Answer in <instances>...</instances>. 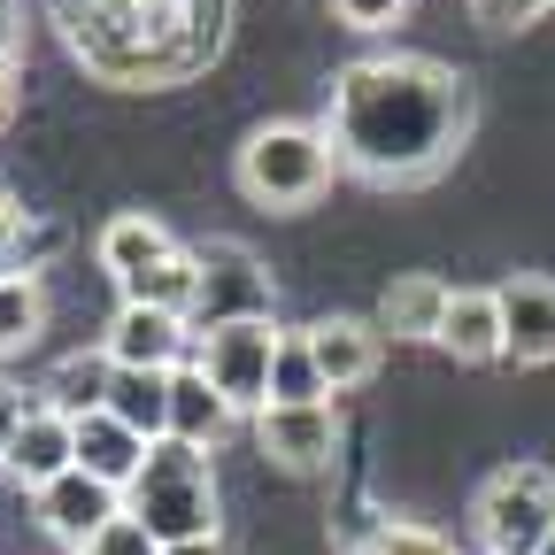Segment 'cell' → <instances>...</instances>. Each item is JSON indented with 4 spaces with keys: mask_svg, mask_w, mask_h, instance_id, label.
I'll list each match as a JSON object with an SVG mask.
<instances>
[{
    "mask_svg": "<svg viewBox=\"0 0 555 555\" xmlns=\"http://www.w3.org/2000/svg\"><path fill=\"white\" fill-rule=\"evenodd\" d=\"M170 255H178V240L147 217V208H124V217L101 224V270L116 278V286L139 278V270H155V262H170Z\"/></svg>",
    "mask_w": 555,
    "mask_h": 555,
    "instance_id": "9a60e30c",
    "label": "cell"
},
{
    "mask_svg": "<svg viewBox=\"0 0 555 555\" xmlns=\"http://www.w3.org/2000/svg\"><path fill=\"white\" fill-rule=\"evenodd\" d=\"M47 324V294H39V278L31 270H9L0 278V356H16V347H31Z\"/></svg>",
    "mask_w": 555,
    "mask_h": 555,
    "instance_id": "7402d4cb",
    "label": "cell"
},
{
    "mask_svg": "<svg viewBox=\"0 0 555 555\" xmlns=\"http://www.w3.org/2000/svg\"><path fill=\"white\" fill-rule=\"evenodd\" d=\"M309 356H317L324 386L347 393V386H363V378L378 371V324H363V317H324V324H309Z\"/></svg>",
    "mask_w": 555,
    "mask_h": 555,
    "instance_id": "4fadbf2b",
    "label": "cell"
},
{
    "mask_svg": "<svg viewBox=\"0 0 555 555\" xmlns=\"http://www.w3.org/2000/svg\"><path fill=\"white\" fill-rule=\"evenodd\" d=\"M16 240H24V224H16V208L0 201V278H9V262H16Z\"/></svg>",
    "mask_w": 555,
    "mask_h": 555,
    "instance_id": "83f0119b",
    "label": "cell"
},
{
    "mask_svg": "<svg viewBox=\"0 0 555 555\" xmlns=\"http://www.w3.org/2000/svg\"><path fill=\"white\" fill-rule=\"evenodd\" d=\"M547 555H555V540H547Z\"/></svg>",
    "mask_w": 555,
    "mask_h": 555,
    "instance_id": "4dcf8cb0",
    "label": "cell"
},
{
    "mask_svg": "<svg viewBox=\"0 0 555 555\" xmlns=\"http://www.w3.org/2000/svg\"><path fill=\"white\" fill-rule=\"evenodd\" d=\"M101 347H108L116 371H178L185 347H193V324L170 317V309H131V301H124Z\"/></svg>",
    "mask_w": 555,
    "mask_h": 555,
    "instance_id": "ba28073f",
    "label": "cell"
},
{
    "mask_svg": "<svg viewBox=\"0 0 555 555\" xmlns=\"http://www.w3.org/2000/svg\"><path fill=\"white\" fill-rule=\"evenodd\" d=\"M0 470H16L31 494H39V486H54L62 470H78V425H69L62 409L39 401V409L24 416V433H16V448H9V463H0Z\"/></svg>",
    "mask_w": 555,
    "mask_h": 555,
    "instance_id": "8fae6325",
    "label": "cell"
},
{
    "mask_svg": "<svg viewBox=\"0 0 555 555\" xmlns=\"http://www.w3.org/2000/svg\"><path fill=\"white\" fill-rule=\"evenodd\" d=\"M78 470L101 478V486H116V494H131V478L147 470V440H139L124 416L93 409V416H78Z\"/></svg>",
    "mask_w": 555,
    "mask_h": 555,
    "instance_id": "7c38bea8",
    "label": "cell"
},
{
    "mask_svg": "<svg viewBox=\"0 0 555 555\" xmlns=\"http://www.w3.org/2000/svg\"><path fill=\"white\" fill-rule=\"evenodd\" d=\"M124 509L147 525L163 547L178 540H217V478H208V448H185V440H155L147 448V470L131 478Z\"/></svg>",
    "mask_w": 555,
    "mask_h": 555,
    "instance_id": "7a4b0ae2",
    "label": "cell"
},
{
    "mask_svg": "<svg viewBox=\"0 0 555 555\" xmlns=\"http://www.w3.org/2000/svg\"><path fill=\"white\" fill-rule=\"evenodd\" d=\"M86 555H163V540H155L147 525H139V517L124 509V517H116V525H108V532H101Z\"/></svg>",
    "mask_w": 555,
    "mask_h": 555,
    "instance_id": "cb8c5ba5",
    "label": "cell"
},
{
    "mask_svg": "<svg viewBox=\"0 0 555 555\" xmlns=\"http://www.w3.org/2000/svg\"><path fill=\"white\" fill-rule=\"evenodd\" d=\"M332 131H309V124H262L247 147H240V185L262 201V208H301L332 185Z\"/></svg>",
    "mask_w": 555,
    "mask_h": 555,
    "instance_id": "3957f363",
    "label": "cell"
},
{
    "mask_svg": "<svg viewBox=\"0 0 555 555\" xmlns=\"http://www.w3.org/2000/svg\"><path fill=\"white\" fill-rule=\"evenodd\" d=\"M108 416H124V425L139 440H170V371H116L108 386Z\"/></svg>",
    "mask_w": 555,
    "mask_h": 555,
    "instance_id": "ac0fdd59",
    "label": "cell"
},
{
    "mask_svg": "<svg viewBox=\"0 0 555 555\" xmlns=\"http://www.w3.org/2000/svg\"><path fill=\"white\" fill-rule=\"evenodd\" d=\"M232 401L201 378V363H178L170 371V440H185V448H217L224 433H232Z\"/></svg>",
    "mask_w": 555,
    "mask_h": 555,
    "instance_id": "5bb4252c",
    "label": "cell"
},
{
    "mask_svg": "<svg viewBox=\"0 0 555 555\" xmlns=\"http://www.w3.org/2000/svg\"><path fill=\"white\" fill-rule=\"evenodd\" d=\"M108 386H116V363H108V347H101V356H69V363L54 371V386H47V409H62L69 425H78V416L108 409Z\"/></svg>",
    "mask_w": 555,
    "mask_h": 555,
    "instance_id": "d6986e66",
    "label": "cell"
},
{
    "mask_svg": "<svg viewBox=\"0 0 555 555\" xmlns=\"http://www.w3.org/2000/svg\"><path fill=\"white\" fill-rule=\"evenodd\" d=\"M255 440H262V455L278 463V470H317V463H332V440H339V425H332V401H309V409H262L255 416Z\"/></svg>",
    "mask_w": 555,
    "mask_h": 555,
    "instance_id": "9c48e42d",
    "label": "cell"
},
{
    "mask_svg": "<svg viewBox=\"0 0 555 555\" xmlns=\"http://www.w3.org/2000/svg\"><path fill=\"white\" fill-rule=\"evenodd\" d=\"M332 386H324V371H317V356H309V332H286L278 339V363H270V401L278 409H309V401H324Z\"/></svg>",
    "mask_w": 555,
    "mask_h": 555,
    "instance_id": "44dd1931",
    "label": "cell"
},
{
    "mask_svg": "<svg viewBox=\"0 0 555 555\" xmlns=\"http://www.w3.org/2000/svg\"><path fill=\"white\" fill-rule=\"evenodd\" d=\"M0 69H9V0H0Z\"/></svg>",
    "mask_w": 555,
    "mask_h": 555,
    "instance_id": "f546056e",
    "label": "cell"
},
{
    "mask_svg": "<svg viewBox=\"0 0 555 555\" xmlns=\"http://www.w3.org/2000/svg\"><path fill=\"white\" fill-rule=\"evenodd\" d=\"M356 555H455V547L440 532H416V525H378V532H363Z\"/></svg>",
    "mask_w": 555,
    "mask_h": 555,
    "instance_id": "603a6c76",
    "label": "cell"
},
{
    "mask_svg": "<svg viewBox=\"0 0 555 555\" xmlns=\"http://www.w3.org/2000/svg\"><path fill=\"white\" fill-rule=\"evenodd\" d=\"M339 9V24H356V31H378V24H393L409 0H332Z\"/></svg>",
    "mask_w": 555,
    "mask_h": 555,
    "instance_id": "484cf974",
    "label": "cell"
},
{
    "mask_svg": "<svg viewBox=\"0 0 555 555\" xmlns=\"http://www.w3.org/2000/svg\"><path fill=\"white\" fill-rule=\"evenodd\" d=\"M448 301H455V286H440V278H393L386 301H378V332H393V339H440Z\"/></svg>",
    "mask_w": 555,
    "mask_h": 555,
    "instance_id": "e0dca14e",
    "label": "cell"
},
{
    "mask_svg": "<svg viewBox=\"0 0 555 555\" xmlns=\"http://www.w3.org/2000/svg\"><path fill=\"white\" fill-rule=\"evenodd\" d=\"M478 540L486 555H547L555 540V478L540 463H509L478 486Z\"/></svg>",
    "mask_w": 555,
    "mask_h": 555,
    "instance_id": "277c9868",
    "label": "cell"
},
{
    "mask_svg": "<svg viewBox=\"0 0 555 555\" xmlns=\"http://www.w3.org/2000/svg\"><path fill=\"white\" fill-rule=\"evenodd\" d=\"M470 131V93L455 69L425 54H371L347 62L332 86V155L378 185L433 178Z\"/></svg>",
    "mask_w": 555,
    "mask_h": 555,
    "instance_id": "6da1fadb",
    "label": "cell"
},
{
    "mask_svg": "<svg viewBox=\"0 0 555 555\" xmlns=\"http://www.w3.org/2000/svg\"><path fill=\"white\" fill-rule=\"evenodd\" d=\"M278 339H286V332H278L270 317H255V324H224V332H208L201 339V378L208 386H217L232 409H270V363H278Z\"/></svg>",
    "mask_w": 555,
    "mask_h": 555,
    "instance_id": "8992f818",
    "label": "cell"
},
{
    "mask_svg": "<svg viewBox=\"0 0 555 555\" xmlns=\"http://www.w3.org/2000/svg\"><path fill=\"white\" fill-rule=\"evenodd\" d=\"M193 286H201V262H193V255H170V262H155V270L124 278V301H131V309H170V317H185V309H193Z\"/></svg>",
    "mask_w": 555,
    "mask_h": 555,
    "instance_id": "ffe728a7",
    "label": "cell"
},
{
    "mask_svg": "<svg viewBox=\"0 0 555 555\" xmlns=\"http://www.w3.org/2000/svg\"><path fill=\"white\" fill-rule=\"evenodd\" d=\"M494 294H502L509 363H555V278H509Z\"/></svg>",
    "mask_w": 555,
    "mask_h": 555,
    "instance_id": "30bf717a",
    "label": "cell"
},
{
    "mask_svg": "<svg viewBox=\"0 0 555 555\" xmlns=\"http://www.w3.org/2000/svg\"><path fill=\"white\" fill-rule=\"evenodd\" d=\"M39 401H24V386H9L0 378V463H9V448H16V433H24V416H31Z\"/></svg>",
    "mask_w": 555,
    "mask_h": 555,
    "instance_id": "d4e9b609",
    "label": "cell"
},
{
    "mask_svg": "<svg viewBox=\"0 0 555 555\" xmlns=\"http://www.w3.org/2000/svg\"><path fill=\"white\" fill-rule=\"evenodd\" d=\"M440 347L455 363H502L509 339H502V294H455L448 301V324H440Z\"/></svg>",
    "mask_w": 555,
    "mask_h": 555,
    "instance_id": "2e32d148",
    "label": "cell"
},
{
    "mask_svg": "<svg viewBox=\"0 0 555 555\" xmlns=\"http://www.w3.org/2000/svg\"><path fill=\"white\" fill-rule=\"evenodd\" d=\"M193 262H201V286H193V309H185L193 339L224 332V324H255V317L270 309V278H262V262H255L247 247L217 240V247H201Z\"/></svg>",
    "mask_w": 555,
    "mask_h": 555,
    "instance_id": "5b68a950",
    "label": "cell"
},
{
    "mask_svg": "<svg viewBox=\"0 0 555 555\" xmlns=\"http://www.w3.org/2000/svg\"><path fill=\"white\" fill-rule=\"evenodd\" d=\"M163 555H224V540H178V547H163Z\"/></svg>",
    "mask_w": 555,
    "mask_h": 555,
    "instance_id": "f1b7e54d",
    "label": "cell"
},
{
    "mask_svg": "<svg viewBox=\"0 0 555 555\" xmlns=\"http://www.w3.org/2000/svg\"><path fill=\"white\" fill-rule=\"evenodd\" d=\"M124 517V494L116 486H101V478H86V470H62L54 486H39V525L62 540V547H93L108 525Z\"/></svg>",
    "mask_w": 555,
    "mask_h": 555,
    "instance_id": "52a82bcc",
    "label": "cell"
},
{
    "mask_svg": "<svg viewBox=\"0 0 555 555\" xmlns=\"http://www.w3.org/2000/svg\"><path fill=\"white\" fill-rule=\"evenodd\" d=\"M486 9V24H532V16H547L555 0H478Z\"/></svg>",
    "mask_w": 555,
    "mask_h": 555,
    "instance_id": "4316f807",
    "label": "cell"
}]
</instances>
